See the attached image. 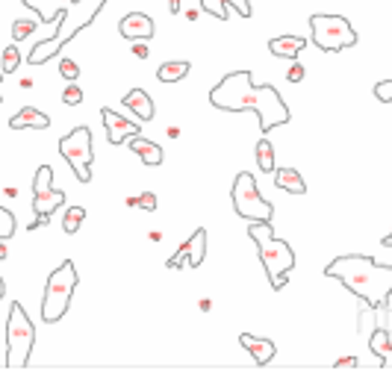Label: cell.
Segmentation results:
<instances>
[{"label": "cell", "instance_id": "obj_1", "mask_svg": "<svg viewBox=\"0 0 392 371\" xmlns=\"http://www.w3.org/2000/svg\"><path fill=\"white\" fill-rule=\"evenodd\" d=\"M209 104L227 112H245L254 109L259 115V130L269 133L289 121V107L283 104L281 92L274 86H254L251 71H233L227 74L216 89L209 92Z\"/></svg>", "mask_w": 392, "mask_h": 371}, {"label": "cell", "instance_id": "obj_2", "mask_svg": "<svg viewBox=\"0 0 392 371\" xmlns=\"http://www.w3.org/2000/svg\"><path fill=\"white\" fill-rule=\"evenodd\" d=\"M324 274L339 280L351 295H357L369 310H381L392 295V265H381L363 254L336 257Z\"/></svg>", "mask_w": 392, "mask_h": 371}, {"label": "cell", "instance_id": "obj_3", "mask_svg": "<svg viewBox=\"0 0 392 371\" xmlns=\"http://www.w3.org/2000/svg\"><path fill=\"white\" fill-rule=\"evenodd\" d=\"M104 4H106V0H71L68 9L62 12V18H59V24H56L59 32H56L54 39H44V42H39V44H32L27 62L42 65V62H47V59H54L59 50L77 36L80 30H86V27L97 18V12L104 9Z\"/></svg>", "mask_w": 392, "mask_h": 371}, {"label": "cell", "instance_id": "obj_4", "mask_svg": "<svg viewBox=\"0 0 392 371\" xmlns=\"http://www.w3.org/2000/svg\"><path fill=\"white\" fill-rule=\"evenodd\" d=\"M248 236L251 242L257 245L259 250V260H263V268L269 274V283L274 292H281L292 268H295V250H292L289 242L283 239H274V230H271V221H251L248 224Z\"/></svg>", "mask_w": 392, "mask_h": 371}, {"label": "cell", "instance_id": "obj_5", "mask_svg": "<svg viewBox=\"0 0 392 371\" xmlns=\"http://www.w3.org/2000/svg\"><path fill=\"white\" fill-rule=\"evenodd\" d=\"M32 345H36V327H32L24 307L15 300L9 307V318H6V368L9 371L27 368Z\"/></svg>", "mask_w": 392, "mask_h": 371}, {"label": "cell", "instance_id": "obj_6", "mask_svg": "<svg viewBox=\"0 0 392 371\" xmlns=\"http://www.w3.org/2000/svg\"><path fill=\"white\" fill-rule=\"evenodd\" d=\"M77 268L71 260H65L56 272H51L47 277V286H44V300H42V318L47 324L59 322V318L68 312V303H71V295L77 289Z\"/></svg>", "mask_w": 392, "mask_h": 371}, {"label": "cell", "instance_id": "obj_7", "mask_svg": "<svg viewBox=\"0 0 392 371\" xmlns=\"http://www.w3.org/2000/svg\"><path fill=\"white\" fill-rule=\"evenodd\" d=\"M310 30H313V44L324 54H339V50L357 44L354 27L342 15H324V12L310 15Z\"/></svg>", "mask_w": 392, "mask_h": 371}, {"label": "cell", "instance_id": "obj_8", "mask_svg": "<svg viewBox=\"0 0 392 371\" xmlns=\"http://www.w3.org/2000/svg\"><path fill=\"white\" fill-rule=\"evenodd\" d=\"M231 197H233V209L245 218V221H271L274 207L269 204L263 195H259L254 174H248V171L236 174Z\"/></svg>", "mask_w": 392, "mask_h": 371}, {"label": "cell", "instance_id": "obj_9", "mask_svg": "<svg viewBox=\"0 0 392 371\" xmlns=\"http://www.w3.org/2000/svg\"><path fill=\"white\" fill-rule=\"evenodd\" d=\"M59 154L65 162L71 165V171L80 183L92 180V162H94V150H92V133L89 127H74L68 136L59 139Z\"/></svg>", "mask_w": 392, "mask_h": 371}, {"label": "cell", "instance_id": "obj_10", "mask_svg": "<svg viewBox=\"0 0 392 371\" xmlns=\"http://www.w3.org/2000/svg\"><path fill=\"white\" fill-rule=\"evenodd\" d=\"M207 257V230L198 227L189 239L180 245V250H177L174 257H169L166 268H171V272H177V268H198Z\"/></svg>", "mask_w": 392, "mask_h": 371}, {"label": "cell", "instance_id": "obj_11", "mask_svg": "<svg viewBox=\"0 0 392 371\" xmlns=\"http://www.w3.org/2000/svg\"><path fill=\"white\" fill-rule=\"evenodd\" d=\"M101 118H104V127H106V139L109 145H124L130 136H139L142 127L136 121H127L124 115H118L116 109H101Z\"/></svg>", "mask_w": 392, "mask_h": 371}, {"label": "cell", "instance_id": "obj_12", "mask_svg": "<svg viewBox=\"0 0 392 371\" xmlns=\"http://www.w3.org/2000/svg\"><path fill=\"white\" fill-rule=\"evenodd\" d=\"M118 32H121L124 39H130V42L154 39V21H151V15H145V12H130V15H124V18H121Z\"/></svg>", "mask_w": 392, "mask_h": 371}, {"label": "cell", "instance_id": "obj_13", "mask_svg": "<svg viewBox=\"0 0 392 371\" xmlns=\"http://www.w3.org/2000/svg\"><path fill=\"white\" fill-rule=\"evenodd\" d=\"M239 345L251 353L257 365H269L274 360V353H277V348H274L271 339H259V336H251V333H242L239 336Z\"/></svg>", "mask_w": 392, "mask_h": 371}, {"label": "cell", "instance_id": "obj_14", "mask_svg": "<svg viewBox=\"0 0 392 371\" xmlns=\"http://www.w3.org/2000/svg\"><path fill=\"white\" fill-rule=\"evenodd\" d=\"M124 104H127L130 112L139 118V121H151V118L157 115L154 100H151V95L145 92V89H130V92L124 95Z\"/></svg>", "mask_w": 392, "mask_h": 371}, {"label": "cell", "instance_id": "obj_15", "mask_svg": "<svg viewBox=\"0 0 392 371\" xmlns=\"http://www.w3.org/2000/svg\"><path fill=\"white\" fill-rule=\"evenodd\" d=\"M27 127L47 130V127H51V118H47L44 112H39V109H32V107H21L9 118V130H27Z\"/></svg>", "mask_w": 392, "mask_h": 371}, {"label": "cell", "instance_id": "obj_16", "mask_svg": "<svg viewBox=\"0 0 392 371\" xmlns=\"http://www.w3.org/2000/svg\"><path fill=\"white\" fill-rule=\"evenodd\" d=\"M304 47H307V39L292 36V32H289V36H274V39H269L271 56H281V59H298Z\"/></svg>", "mask_w": 392, "mask_h": 371}, {"label": "cell", "instance_id": "obj_17", "mask_svg": "<svg viewBox=\"0 0 392 371\" xmlns=\"http://www.w3.org/2000/svg\"><path fill=\"white\" fill-rule=\"evenodd\" d=\"M124 145H127V150H133V154H136L145 165H159V162H162V147H159L157 142H151V139H145L142 133H139V136H130Z\"/></svg>", "mask_w": 392, "mask_h": 371}, {"label": "cell", "instance_id": "obj_18", "mask_svg": "<svg viewBox=\"0 0 392 371\" xmlns=\"http://www.w3.org/2000/svg\"><path fill=\"white\" fill-rule=\"evenodd\" d=\"M68 4H71V0H24V6L32 9V12H39L42 21H47V24H59L62 12L68 9Z\"/></svg>", "mask_w": 392, "mask_h": 371}, {"label": "cell", "instance_id": "obj_19", "mask_svg": "<svg viewBox=\"0 0 392 371\" xmlns=\"http://www.w3.org/2000/svg\"><path fill=\"white\" fill-rule=\"evenodd\" d=\"M62 204H65V192H59V189L32 195V212H36V218H51V212H56Z\"/></svg>", "mask_w": 392, "mask_h": 371}, {"label": "cell", "instance_id": "obj_20", "mask_svg": "<svg viewBox=\"0 0 392 371\" xmlns=\"http://www.w3.org/2000/svg\"><path fill=\"white\" fill-rule=\"evenodd\" d=\"M274 186L289 195H307V183L301 180L295 168H274Z\"/></svg>", "mask_w": 392, "mask_h": 371}, {"label": "cell", "instance_id": "obj_21", "mask_svg": "<svg viewBox=\"0 0 392 371\" xmlns=\"http://www.w3.org/2000/svg\"><path fill=\"white\" fill-rule=\"evenodd\" d=\"M189 68H192V65H189L186 59L162 62V65H159V71H157V80H159V83H180V80L189 74Z\"/></svg>", "mask_w": 392, "mask_h": 371}, {"label": "cell", "instance_id": "obj_22", "mask_svg": "<svg viewBox=\"0 0 392 371\" xmlns=\"http://www.w3.org/2000/svg\"><path fill=\"white\" fill-rule=\"evenodd\" d=\"M369 348H372V353H374V357H378V360H392V342H389V336H386V330H374L372 333V339H369Z\"/></svg>", "mask_w": 392, "mask_h": 371}, {"label": "cell", "instance_id": "obj_23", "mask_svg": "<svg viewBox=\"0 0 392 371\" xmlns=\"http://www.w3.org/2000/svg\"><path fill=\"white\" fill-rule=\"evenodd\" d=\"M257 165H259V171H266V174L274 171V147L269 139H259V145H257Z\"/></svg>", "mask_w": 392, "mask_h": 371}, {"label": "cell", "instance_id": "obj_24", "mask_svg": "<svg viewBox=\"0 0 392 371\" xmlns=\"http://www.w3.org/2000/svg\"><path fill=\"white\" fill-rule=\"evenodd\" d=\"M47 189H54V168L42 165L39 171H36V180H32V195H42Z\"/></svg>", "mask_w": 392, "mask_h": 371}, {"label": "cell", "instance_id": "obj_25", "mask_svg": "<svg viewBox=\"0 0 392 371\" xmlns=\"http://www.w3.org/2000/svg\"><path fill=\"white\" fill-rule=\"evenodd\" d=\"M83 218H86V209H83V207H71L68 212H65V218H62L65 233H77L80 224H83Z\"/></svg>", "mask_w": 392, "mask_h": 371}, {"label": "cell", "instance_id": "obj_26", "mask_svg": "<svg viewBox=\"0 0 392 371\" xmlns=\"http://www.w3.org/2000/svg\"><path fill=\"white\" fill-rule=\"evenodd\" d=\"M36 30H39V24H36V21H30V18H18V21L12 24V39H15V42L30 39Z\"/></svg>", "mask_w": 392, "mask_h": 371}, {"label": "cell", "instance_id": "obj_27", "mask_svg": "<svg viewBox=\"0 0 392 371\" xmlns=\"http://www.w3.org/2000/svg\"><path fill=\"white\" fill-rule=\"evenodd\" d=\"M62 104H65V107H80V104H83V89H80V83H77V80L65 86V92H62Z\"/></svg>", "mask_w": 392, "mask_h": 371}, {"label": "cell", "instance_id": "obj_28", "mask_svg": "<svg viewBox=\"0 0 392 371\" xmlns=\"http://www.w3.org/2000/svg\"><path fill=\"white\" fill-rule=\"evenodd\" d=\"M201 9L209 12L212 18H221V21H227V15H231V12H227L231 6H227L224 0H201Z\"/></svg>", "mask_w": 392, "mask_h": 371}, {"label": "cell", "instance_id": "obj_29", "mask_svg": "<svg viewBox=\"0 0 392 371\" xmlns=\"http://www.w3.org/2000/svg\"><path fill=\"white\" fill-rule=\"evenodd\" d=\"M18 65H21V54H18V47L15 44H9L6 50H4V74H12V71H18Z\"/></svg>", "mask_w": 392, "mask_h": 371}, {"label": "cell", "instance_id": "obj_30", "mask_svg": "<svg viewBox=\"0 0 392 371\" xmlns=\"http://www.w3.org/2000/svg\"><path fill=\"white\" fill-rule=\"evenodd\" d=\"M15 233V215L0 207V239H12Z\"/></svg>", "mask_w": 392, "mask_h": 371}, {"label": "cell", "instance_id": "obj_31", "mask_svg": "<svg viewBox=\"0 0 392 371\" xmlns=\"http://www.w3.org/2000/svg\"><path fill=\"white\" fill-rule=\"evenodd\" d=\"M59 74L68 80V83H74V80H80V65L74 59H62L59 62Z\"/></svg>", "mask_w": 392, "mask_h": 371}, {"label": "cell", "instance_id": "obj_32", "mask_svg": "<svg viewBox=\"0 0 392 371\" xmlns=\"http://www.w3.org/2000/svg\"><path fill=\"white\" fill-rule=\"evenodd\" d=\"M374 97H378L381 104H392V80H381L378 86H374Z\"/></svg>", "mask_w": 392, "mask_h": 371}, {"label": "cell", "instance_id": "obj_33", "mask_svg": "<svg viewBox=\"0 0 392 371\" xmlns=\"http://www.w3.org/2000/svg\"><path fill=\"white\" fill-rule=\"evenodd\" d=\"M224 4L227 6H231V9H236L239 15H242V18H251V0H224Z\"/></svg>", "mask_w": 392, "mask_h": 371}, {"label": "cell", "instance_id": "obj_34", "mask_svg": "<svg viewBox=\"0 0 392 371\" xmlns=\"http://www.w3.org/2000/svg\"><path fill=\"white\" fill-rule=\"evenodd\" d=\"M304 77H307V71H304V65H301V62H295V59H292V68L286 71V80H289V83H301Z\"/></svg>", "mask_w": 392, "mask_h": 371}, {"label": "cell", "instance_id": "obj_35", "mask_svg": "<svg viewBox=\"0 0 392 371\" xmlns=\"http://www.w3.org/2000/svg\"><path fill=\"white\" fill-rule=\"evenodd\" d=\"M139 207H142L145 212H154V209H157V195H154V192H142V195H139Z\"/></svg>", "mask_w": 392, "mask_h": 371}, {"label": "cell", "instance_id": "obj_36", "mask_svg": "<svg viewBox=\"0 0 392 371\" xmlns=\"http://www.w3.org/2000/svg\"><path fill=\"white\" fill-rule=\"evenodd\" d=\"M133 56H136V59H148V44H145V39H139V42L133 44Z\"/></svg>", "mask_w": 392, "mask_h": 371}, {"label": "cell", "instance_id": "obj_37", "mask_svg": "<svg viewBox=\"0 0 392 371\" xmlns=\"http://www.w3.org/2000/svg\"><path fill=\"white\" fill-rule=\"evenodd\" d=\"M333 368H336V371H339V368H357V357H342V360L333 363Z\"/></svg>", "mask_w": 392, "mask_h": 371}, {"label": "cell", "instance_id": "obj_38", "mask_svg": "<svg viewBox=\"0 0 392 371\" xmlns=\"http://www.w3.org/2000/svg\"><path fill=\"white\" fill-rule=\"evenodd\" d=\"M9 239H0V260H6L9 257V245H6Z\"/></svg>", "mask_w": 392, "mask_h": 371}, {"label": "cell", "instance_id": "obj_39", "mask_svg": "<svg viewBox=\"0 0 392 371\" xmlns=\"http://www.w3.org/2000/svg\"><path fill=\"white\" fill-rule=\"evenodd\" d=\"M169 12H171V15L180 12V0H169Z\"/></svg>", "mask_w": 392, "mask_h": 371}, {"label": "cell", "instance_id": "obj_40", "mask_svg": "<svg viewBox=\"0 0 392 371\" xmlns=\"http://www.w3.org/2000/svg\"><path fill=\"white\" fill-rule=\"evenodd\" d=\"M381 245H384V248H392V230H389V233L384 236V239H381Z\"/></svg>", "mask_w": 392, "mask_h": 371}, {"label": "cell", "instance_id": "obj_41", "mask_svg": "<svg viewBox=\"0 0 392 371\" xmlns=\"http://www.w3.org/2000/svg\"><path fill=\"white\" fill-rule=\"evenodd\" d=\"M148 239H151V242H159V239H162V233H159V230H151V233H148Z\"/></svg>", "mask_w": 392, "mask_h": 371}, {"label": "cell", "instance_id": "obj_42", "mask_svg": "<svg viewBox=\"0 0 392 371\" xmlns=\"http://www.w3.org/2000/svg\"><path fill=\"white\" fill-rule=\"evenodd\" d=\"M201 310H204V312H207V310H212V300H209V298H204V300H201Z\"/></svg>", "mask_w": 392, "mask_h": 371}, {"label": "cell", "instance_id": "obj_43", "mask_svg": "<svg viewBox=\"0 0 392 371\" xmlns=\"http://www.w3.org/2000/svg\"><path fill=\"white\" fill-rule=\"evenodd\" d=\"M4 295H6V283H4V277H0V300H4Z\"/></svg>", "mask_w": 392, "mask_h": 371}, {"label": "cell", "instance_id": "obj_44", "mask_svg": "<svg viewBox=\"0 0 392 371\" xmlns=\"http://www.w3.org/2000/svg\"><path fill=\"white\" fill-rule=\"evenodd\" d=\"M4 77H6V74H4V71H0V83H4Z\"/></svg>", "mask_w": 392, "mask_h": 371}]
</instances>
